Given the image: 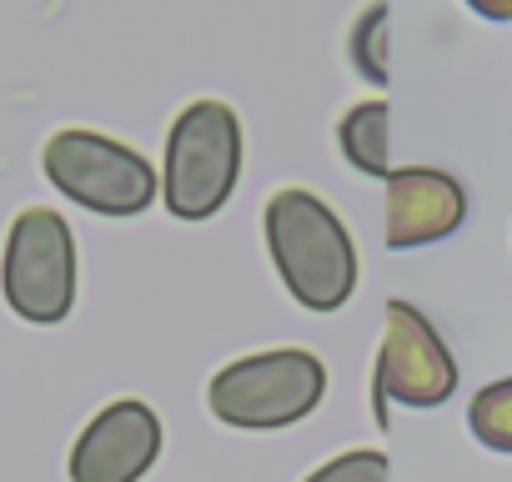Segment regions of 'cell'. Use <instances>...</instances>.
<instances>
[{
	"mask_svg": "<svg viewBox=\"0 0 512 482\" xmlns=\"http://www.w3.org/2000/svg\"><path fill=\"white\" fill-rule=\"evenodd\" d=\"M262 231H267L272 267L282 287L292 292V302H302L307 312H342L352 302L357 247L342 216L317 191L282 186L262 211Z\"/></svg>",
	"mask_w": 512,
	"mask_h": 482,
	"instance_id": "6da1fadb",
	"label": "cell"
},
{
	"mask_svg": "<svg viewBox=\"0 0 512 482\" xmlns=\"http://www.w3.org/2000/svg\"><path fill=\"white\" fill-rule=\"evenodd\" d=\"M327 397V362L307 347H272L226 362L211 387V417L236 432H282L312 417Z\"/></svg>",
	"mask_w": 512,
	"mask_h": 482,
	"instance_id": "7a4b0ae2",
	"label": "cell"
},
{
	"mask_svg": "<svg viewBox=\"0 0 512 482\" xmlns=\"http://www.w3.org/2000/svg\"><path fill=\"white\" fill-rule=\"evenodd\" d=\"M241 181V121L226 101H191L166 131L161 201L176 221L216 216Z\"/></svg>",
	"mask_w": 512,
	"mask_h": 482,
	"instance_id": "3957f363",
	"label": "cell"
},
{
	"mask_svg": "<svg viewBox=\"0 0 512 482\" xmlns=\"http://www.w3.org/2000/svg\"><path fill=\"white\" fill-rule=\"evenodd\" d=\"M41 166L66 201L96 216H141L161 196L156 166L126 141H111L101 131H81V126L56 131L41 151Z\"/></svg>",
	"mask_w": 512,
	"mask_h": 482,
	"instance_id": "277c9868",
	"label": "cell"
},
{
	"mask_svg": "<svg viewBox=\"0 0 512 482\" xmlns=\"http://www.w3.org/2000/svg\"><path fill=\"white\" fill-rule=\"evenodd\" d=\"M6 307L31 327H56L76 307V236L61 211L26 206L11 221L6 262H0Z\"/></svg>",
	"mask_w": 512,
	"mask_h": 482,
	"instance_id": "5b68a950",
	"label": "cell"
},
{
	"mask_svg": "<svg viewBox=\"0 0 512 482\" xmlns=\"http://www.w3.org/2000/svg\"><path fill=\"white\" fill-rule=\"evenodd\" d=\"M457 392V362L437 327L412 302H387V327L377 347V422H387V402L402 407H442Z\"/></svg>",
	"mask_w": 512,
	"mask_h": 482,
	"instance_id": "8992f818",
	"label": "cell"
},
{
	"mask_svg": "<svg viewBox=\"0 0 512 482\" xmlns=\"http://www.w3.org/2000/svg\"><path fill=\"white\" fill-rule=\"evenodd\" d=\"M161 417L141 397L106 402L71 447V482H141L161 457Z\"/></svg>",
	"mask_w": 512,
	"mask_h": 482,
	"instance_id": "52a82bcc",
	"label": "cell"
},
{
	"mask_svg": "<svg viewBox=\"0 0 512 482\" xmlns=\"http://www.w3.org/2000/svg\"><path fill=\"white\" fill-rule=\"evenodd\" d=\"M467 221V191L437 166H392L387 176V247L412 252L447 241Z\"/></svg>",
	"mask_w": 512,
	"mask_h": 482,
	"instance_id": "ba28073f",
	"label": "cell"
},
{
	"mask_svg": "<svg viewBox=\"0 0 512 482\" xmlns=\"http://www.w3.org/2000/svg\"><path fill=\"white\" fill-rule=\"evenodd\" d=\"M387 136H392V111L387 101H362L337 121V146L347 156V166H357L362 176L387 181L392 161H387Z\"/></svg>",
	"mask_w": 512,
	"mask_h": 482,
	"instance_id": "9c48e42d",
	"label": "cell"
},
{
	"mask_svg": "<svg viewBox=\"0 0 512 482\" xmlns=\"http://www.w3.org/2000/svg\"><path fill=\"white\" fill-rule=\"evenodd\" d=\"M347 61H352V71H362V81L387 86V0H372L357 16V26L347 36Z\"/></svg>",
	"mask_w": 512,
	"mask_h": 482,
	"instance_id": "30bf717a",
	"label": "cell"
},
{
	"mask_svg": "<svg viewBox=\"0 0 512 482\" xmlns=\"http://www.w3.org/2000/svg\"><path fill=\"white\" fill-rule=\"evenodd\" d=\"M467 427L487 452H512V377H502L472 397Z\"/></svg>",
	"mask_w": 512,
	"mask_h": 482,
	"instance_id": "8fae6325",
	"label": "cell"
},
{
	"mask_svg": "<svg viewBox=\"0 0 512 482\" xmlns=\"http://www.w3.org/2000/svg\"><path fill=\"white\" fill-rule=\"evenodd\" d=\"M302 482H392V462L377 447H357V452H342V457L322 462Z\"/></svg>",
	"mask_w": 512,
	"mask_h": 482,
	"instance_id": "7c38bea8",
	"label": "cell"
},
{
	"mask_svg": "<svg viewBox=\"0 0 512 482\" xmlns=\"http://www.w3.org/2000/svg\"><path fill=\"white\" fill-rule=\"evenodd\" d=\"M482 21H512V0H467Z\"/></svg>",
	"mask_w": 512,
	"mask_h": 482,
	"instance_id": "4fadbf2b",
	"label": "cell"
}]
</instances>
